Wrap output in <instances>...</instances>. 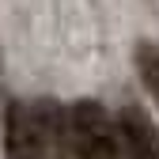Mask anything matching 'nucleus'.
I'll return each instance as SVG.
<instances>
[{
  "label": "nucleus",
  "instance_id": "2",
  "mask_svg": "<svg viewBox=\"0 0 159 159\" xmlns=\"http://www.w3.org/2000/svg\"><path fill=\"white\" fill-rule=\"evenodd\" d=\"M121 159H159V133L140 106H125L114 121Z\"/></svg>",
  "mask_w": 159,
  "mask_h": 159
},
{
  "label": "nucleus",
  "instance_id": "4",
  "mask_svg": "<svg viewBox=\"0 0 159 159\" xmlns=\"http://www.w3.org/2000/svg\"><path fill=\"white\" fill-rule=\"evenodd\" d=\"M34 117H38V129H42V140L46 152H53L57 159H65V148H72L68 140V114L57 106V102H34Z\"/></svg>",
  "mask_w": 159,
  "mask_h": 159
},
{
  "label": "nucleus",
  "instance_id": "1",
  "mask_svg": "<svg viewBox=\"0 0 159 159\" xmlns=\"http://www.w3.org/2000/svg\"><path fill=\"white\" fill-rule=\"evenodd\" d=\"M68 140L76 159H121L114 121L95 98H80L68 110Z\"/></svg>",
  "mask_w": 159,
  "mask_h": 159
},
{
  "label": "nucleus",
  "instance_id": "3",
  "mask_svg": "<svg viewBox=\"0 0 159 159\" xmlns=\"http://www.w3.org/2000/svg\"><path fill=\"white\" fill-rule=\"evenodd\" d=\"M4 144H8V159H42L46 155V140H42V129H38L34 106H27V102L8 106Z\"/></svg>",
  "mask_w": 159,
  "mask_h": 159
},
{
  "label": "nucleus",
  "instance_id": "5",
  "mask_svg": "<svg viewBox=\"0 0 159 159\" xmlns=\"http://www.w3.org/2000/svg\"><path fill=\"white\" fill-rule=\"evenodd\" d=\"M136 68H140V80L148 84V91L155 95V102H159V46L144 42L140 49H136Z\"/></svg>",
  "mask_w": 159,
  "mask_h": 159
}]
</instances>
